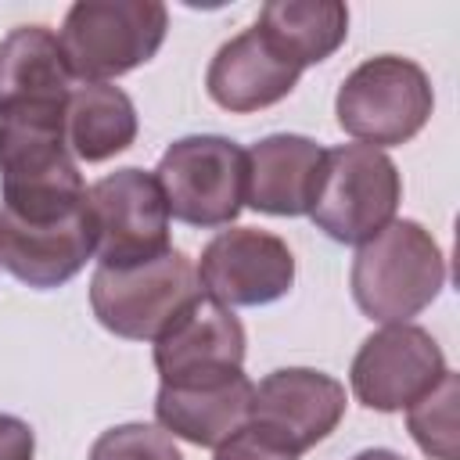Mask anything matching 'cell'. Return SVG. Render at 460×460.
<instances>
[{
	"mask_svg": "<svg viewBox=\"0 0 460 460\" xmlns=\"http://www.w3.org/2000/svg\"><path fill=\"white\" fill-rule=\"evenodd\" d=\"M101 266H137L169 252V208L155 172L115 169L86 190Z\"/></svg>",
	"mask_w": 460,
	"mask_h": 460,
	"instance_id": "7",
	"label": "cell"
},
{
	"mask_svg": "<svg viewBox=\"0 0 460 460\" xmlns=\"http://www.w3.org/2000/svg\"><path fill=\"white\" fill-rule=\"evenodd\" d=\"M352 298L377 323H410L446 288V259L417 219H392L352 259Z\"/></svg>",
	"mask_w": 460,
	"mask_h": 460,
	"instance_id": "1",
	"label": "cell"
},
{
	"mask_svg": "<svg viewBox=\"0 0 460 460\" xmlns=\"http://www.w3.org/2000/svg\"><path fill=\"white\" fill-rule=\"evenodd\" d=\"M201 291L226 309L234 305H266L291 291L295 284V255L291 248L255 226L219 230L198 259Z\"/></svg>",
	"mask_w": 460,
	"mask_h": 460,
	"instance_id": "10",
	"label": "cell"
},
{
	"mask_svg": "<svg viewBox=\"0 0 460 460\" xmlns=\"http://www.w3.org/2000/svg\"><path fill=\"white\" fill-rule=\"evenodd\" d=\"M72 86L75 75L47 25H18L0 40V101L68 97Z\"/></svg>",
	"mask_w": 460,
	"mask_h": 460,
	"instance_id": "18",
	"label": "cell"
},
{
	"mask_svg": "<svg viewBox=\"0 0 460 460\" xmlns=\"http://www.w3.org/2000/svg\"><path fill=\"white\" fill-rule=\"evenodd\" d=\"M252 392L255 385L241 374L223 381H201V385H162L155 395V417L158 428L194 442V446H219L234 431L248 424L252 413Z\"/></svg>",
	"mask_w": 460,
	"mask_h": 460,
	"instance_id": "15",
	"label": "cell"
},
{
	"mask_svg": "<svg viewBox=\"0 0 460 460\" xmlns=\"http://www.w3.org/2000/svg\"><path fill=\"white\" fill-rule=\"evenodd\" d=\"M345 417V385L323 370L284 367L266 374L252 392L248 424L291 456L323 442Z\"/></svg>",
	"mask_w": 460,
	"mask_h": 460,
	"instance_id": "9",
	"label": "cell"
},
{
	"mask_svg": "<svg viewBox=\"0 0 460 460\" xmlns=\"http://www.w3.org/2000/svg\"><path fill=\"white\" fill-rule=\"evenodd\" d=\"M212 460H295L288 449L273 446L266 435H259L252 424H244L241 431H234L226 442L216 446Z\"/></svg>",
	"mask_w": 460,
	"mask_h": 460,
	"instance_id": "21",
	"label": "cell"
},
{
	"mask_svg": "<svg viewBox=\"0 0 460 460\" xmlns=\"http://www.w3.org/2000/svg\"><path fill=\"white\" fill-rule=\"evenodd\" d=\"M244 327L223 302L198 295L158 338L155 370L162 385H201L241 374Z\"/></svg>",
	"mask_w": 460,
	"mask_h": 460,
	"instance_id": "11",
	"label": "cell"
},
{
	"mask_svg": "<svg viewBox=\"0 0 460 460\" xmlns=\"http://www.w3.org/2000/svg\"><path fill=\"white\" fill-rule=\"evenodd\" d=\"M323 155L327 147L298 133L262 137L244 151V205L266 216H309L323 176Z\"/></svg>",
	"mask_w": 460,
	"mask_h": 460,
	"instance_id": "13",
	"label": "cell"
},
{
	"mask_svg": "<svg viewBox=\"0 0 460 460\" xmlns=\"http://www.w3.org/2000/svg\"><path fill=\"white\" fill-rule=\"evenodd\" d=\"M438 341L417 323H385L374 331L349 370L352 392L367 410L395 413L424 399L446 374Z\"/></svg>",
	"mask_w": 460,
	"mask_h": 460,
	"instance_id": "8",
	"label": "cell"
},
{
	"mask_svg": "<svg viewBox=\"0 0 460 460\" xmlns=\"http://www.w3.org/2000/svg\"><path fill=\"white\" fill-rule=\"evenodd\" d=\"M435 93L428 72L399 54H377L356 65L334 97L338 126L367 147L413 140L431 119Z\"/></svg>",
	"mask_w": 460,
	"mask_h": 460,
	"instance_id": "3",
	"label": "cell"
},
{
	"mask_svg": "<svg viewBox=\"0 0 460 460\" xmlns=\"http://www.w3.org/2000/svg\"><path fill=\"white\" fill-rule=\"evenodd\" d=\"M198 295V270L176 248L137 266H97L90 280L93 316L129 341H155Z\"/></svg>",
	"mask_w": 460,
	"mask_h": 460,
	"instance_id": "4",
	"label": "cell"
},
{
	"mask_svg": "<svg viewBox=\"0 0 460 460\" xmlns=\"http://www.w3.org/2000/svg\"><path fill=\"white\" fill-rule=\"evenodd\" d=\"M165 29L169 11L158 0H79L65 11L58 43L75 83H108L151 61Z\"/></svg>",
	"mask_w": 460,
	"mask_h": 460,
	"instance_id": "2",
	"label": "cell"
},
{
	"mask_svg": "<svg viewBox=\"0 0 460 460\" xmlns=\"http://www.w3.org/2000/svg\"><path fill=\"white\" fill-rule=\"evenodd\" d=\"M298 75H302V68L291 65L252 25L216 50L208 75H205V86L219 108L234 111V115H248V111H259V108L284 101L298 86Z\"/></svg>",
	"mask_w": 460,
	"mask_h": 460,
	"instance_id": "14",
	"label": "cell"
},
{
	"mask_svg": "<svg viewBox=\"0 0 460 460\" xmlns=\"http://www.w3.org/2000/svg\"><path fill=\"white\" fill-rule=\"evenodd\" d=\"M244 151L216 133H194L169 144L155 180L172 219L187 226H230L244 208Z\"/></svg>",
	"mask_w": 460,
	"mask_h": 460,
	"instance_id": "6",
	"label": "cell"
},
{
	"mask_svg": "<svg viewBox=\"0 0 460 460\" xmlns=\"http://www.w3.org/2000/svg\"><path fill=\"white\" fill-rule=\"evenodd\" d=\"M90 460H183L172 435L155 424H119L97 435Z\"/></svg>",
	"mask_w": 460,
	"mask_h": 460,
	"instance_id": "20",
	"label": "cell"
},
{
	"mask_svg": "<svg viewBox=\"0 0 460 460\" xmlns=\"http://www.w3.org/2000/svg\"><path fill=\"white\" fill-rule=\"evenodd\" d=\"M93 255V219L83 205L50 223H25L0 212V266L29 288L68 284Z\"/></svg>",
	"mask_w": 460,
	"mask_h": 460,
	"instance_id": "12",
	"label": "cell"
},
{
	"mask_svg": "<svg viewBox=\"0 0 460 460\" xmlns=\"http://www.w3.org/2000/svg\"><path fill=\"white\" fill-rule=\"evenodd\" d=\"M36 435L22 417L0 413V460H32Z\"/></svg>",
	"mask_w": 460,
	"mask_h": 460,
	"instance_id": "22",
	"label": "cell"
},
{
	"mask_svg": "<svg viewBox=\"0 0 460 460\" xmlns=\"http://www.w3.org/2000/svg\"><path fill=\"white\" fill-rule=\"evenodd\" d=\"M65 137L75 162H104L137 140V108L111 83H75L65 101Z\"/></svg>",
	"mask_w": 460,
	"mask_h": 460,
	"instance_id": "16",
	"label": "cell"
},
{
	"mask_svg": "<svg viewBox=\"0 0 460 460\" xmlns=\"http://www.w3.org/2000/svg\"><path fill=\"white\" fill-rule=\"evenodd\" d=\"M402 180L395 162L367 144H341L323 155V176L309 219L341 244H363L395 219Z\"/></svg>",
	"mask_w": 460,
	"mask_h": 460,
	"instance_id": "5",
	"label": "cell"
},
{
	"mask_svg": "<svg viewBox=\"0 0 460 460\" xmlns=\"http://www.w3.org/2000/svg\"><path fill=\"white\" fill-rule=\"evenodd\" d=\"M255 29L298 68L327 61L349 36V7L338 0H273Z\"/></svg>",
	"mask_w": 460,
	"mask_h": 460,
	"instance_id": "17",
	"label": "cell"
},
{
	"mask_svg": "<svg viewBox=\"0 0 460 460\" xmlns=\"http://www.w3.org/2000/svg\"><path fill=\"white\" fill-rule=\"evenodd\" d=\"M456 399H460V381L453 370L442 374V381L417 399L406 410V428L413 442L431 456V460H460L456 446Z\"/></svg>",
	"mask_w": 460,
	"mask_h": 460,
	"instance_id": "19",
	"label": "cell"
},
{
	"mask_svg": "<svg viewBox=\"0 0 460 460\" xmlns=\"http://www.w3.org/2000/svg\"><path fill=\"white\" fill-rule=\"evenodd\" d=\"M352 460H406V456H399V453H392V449H363V453H356Z\"/></svg>",
	"mask_w": 460,
	"mask_h": 460,
	"instance_id": "23",
	"label": "cell"
}]
</instances>
